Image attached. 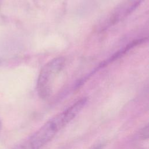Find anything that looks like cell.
Returning a JSON list of instances; mask_svg holds the SVG:
<instances>
[{
	"mask_svg": "<svg viewBox=\"0 0 149 149\" xmlns=\"http://www.w3.org/2000/svg\"><path fill=\"white\" fill-rule=\"evenodd\" d=\"M101 146H98V147H97L96 148H94V149H101Z\"/></svg>",
	"mask_w": 149,
	"mask_h": 149,
	"instance_id": "4",
	"label": "cell"
},
{
	"mask_svg": "<svg viewBox=\"0 0 149 149\" xmlns=\"http://www.w3.org/2000/svg\"><path fill=\"white\" fill-rule=\"evenodd\" d=\"M72 120L71 113L66 109L47 121L36 132L12 149H40Z\"/></svg>",
	"mask_w": 149,
	"mask_h": 149,
	"instance_id": "1",
	"label": "cell"
},
{
	"mask_svg": "<svg viewBox=\"0 0 149 149\" xmlns=\"http://www.w3.org/2000/svg\"><path fill=\"white\" fill-rule=\"evenodd\" d=\"M1 122H0V129H1Z\"/></svg>",
	"mask_w": 149,
	"mask_h": 149,
	"instance_id": "5",
	"label": "cell"
},
{
	"mask_svg": "<svg viewBox=\"0 0 149 149\" xmlns=\"http://www.w3.org/2000/svg\"><path fill=\"white\" fill-rule=\"evenodd\" d=\"M140 136L143 139H146L148 138V126H146V127H143V129L141 131Z\"/></svg>",
	"mask_w": 149,
	"mask_h": 149,
	"instance_id": "3",
	"label": "cell"
},
{
	"mask_svg": "<svg viewBox=\"0 0 149 149\" xmlns=\"http://www.w3.org/2000/svg\"><path fill=\"white\" fill-rule=\"evenodd\" d=\"M65 63L63 57H57L48 62L42 67L37 83V91L40 98L45 99L49 96L52 83L56 75L63 69Z\"/></svg>",
	"mask_w": 149,
	"mask_h": 149,
	"instance_id": "2",
	"label": "cell"
}]
</instances>
